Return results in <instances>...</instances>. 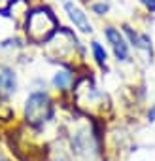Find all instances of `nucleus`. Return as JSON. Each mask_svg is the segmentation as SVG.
<instances>
[{
    "label": "nucleus",
    "instance_id": "obj_6",
    "mask_svg": "<svg viewBox=\"0 0 155 161\" xmlns=\"http://www.w3.org/2000/svg\"><path fill=\"white\" fill-rule=\"evenodd\" d=\"M125 32H127V34H129V38L132 40V46H136V47H140V49H146V51L151 55V40H149L147 36L138 34V32H132V29H131V27H125Z\"/></svg>",
    "mask_w": 155,
    "mask_h": 161
},
{
    "label": "nucleus",
    "instance_id": "obj_3",
    "mask_svg": "<svg viewBox=\"0 0 155 161\" xmlns=\"http://www.w3.org/2000/svg\"><path fill=\"white\" fill-rule=\"evenodd\" d=\"M106 38H108L117 61H127L129 59V46H127L125 38L121 36V32L117 29H114V27H108L106 29Z\"/></svg>",
    "mask_w": 155,
    "mask_h": 161
},
{
    "label": "nucleus",
    "instance_id": "obj_8",
    "mask_svg": "<svg viewBox=\"0 0 155 161\" xmlns=\"http://www.w3.org/2000/svg\"><path fill=\"white\" fill-rule=\"evenodd\" d=\"M91 49H93L95 61H97L100 66H104V64H106V51H104V47H102L99 42H93V44H91Z\"/></svg>",
    "mask_w": 155,
    "mask_h": 161
},
{
    "label": "nucleus",
    "instance_id": "obj_5",
    "mask_svg": "<svg viewBox=\"0 0 155 161\" xmlns=\"http://www.w3.org/2000/svg\"><path fill=\"white\" fill-rule=\"evenodd\" d=\"M17 87V78L15 72L8 66H0V95H12Z\"/></svg>",
    "mask_w": 155,
    "mask_h": 161
},
{
    "label": "nucleus",
    "instance_id": "obj_12",
    "mask_svg": "<svg viewBox=\"0 0 155 161\" xmlns=\"http://www.w3.org/2000/svg\"><path fill=\"white\" fill-rule=\"evenodd\" d=\"M6 6H8V0H0V12H2Z\"/></svg>",
    "mask_w": 155,
    "mask_h": 161
},
{
    "label": "nucleus",
    "instance_id": "obj_7",
    "mask_svg": "<svg viewBox=\"0 0 155 161\" xmlns=\"http://www.w3.org/2000/svg\"><path fill=\"white\" fill-rule=\"evenodd\" d=\"M70 84H72V76H70V72L61 70V72H57L55 78H53V86H55L57 89H66Z\"/></svg>",
    "mask_w": 155,
    "mask_h": 161
},
{
    "label": "nucleus",
    "instance_id": "obj_10",
    "mask_svg": "<svg viewBox=\"0 0 155 161\" xmlns=\"http://www.w3.org/2000/svg\"><path fill=\"white\" fill-rule=\"evenodd\" d=\"M140 2H142L149 12H155V0H140Z\"/></svg>",
    "mask_w": 155,
    "mask_h": 161
},
{
    "label": "nucleus",
    "instance_id": "obj_13",
    "mask_svg": "<svg viewBox=\"0 0 155 161\" xmlns=\"http://www.w3.org/2000/svg\"><path fill=\"white\" fill-rule=\"evenodd\" d=\"M0 161H10V159H8L6 155H2V153H0Z\"/></svg>",
    "mask_w": 155,
    "mask_h": 161
},
{
    "label": "nucleus",
    "instance_id": "obj_11",
    "mask_svg": "<svg viewBox=\"0 0 155 161\" xmlns=\"http://www.w3.org/2000/svg\"><path fill=\"white\" fill-rule=\"evenodd\" d=\"M147 118H149L151 121H155V106H153V108H149V112H147Z\"/></svg>",
    "mask_w": 155,
    "mask_h": 161
},
{
    "label": "nucleus",
    "instance_id": "obj_1",
    "mask_svg": "<svg viewBox=\"0 0 155 161\" xmlns=\"http://www.w3.org/2000/svg\"><path fill=\"white\" fill-rule=\"evenodd\" d=\"M57 29V19L47 8H36L27 15V34L32 42H47Z\"/></svg>",
    "mask_w": 155,
    "mask_h": 161
},
{
    "label": "nucleus",
    "instance_id": "obj_4",
    "mask_svg": "<svg viewBox=\"0 0 155 161\" xmlns=\"http://www.w3.org/2000/svg\"><path fill=\"white\" fill-rule=\"evenodd\" d=\"M64 10L68 12V17L74 21V25L80 29L82 32H91L93 29H91V23H89V19H87V15L78 8L76 4H72V2H66L64 4Z\"/></svg>",
    "mask_w": 155,
    "mask_h": 161
},
{
    "label": "nucleus",
    "instance_id": "obj_2",
    "mask_svg": "<svg viewBox=\"0 0 155 161\" xmlns=\"http://www.w3.org/2000/svg\"><path fill=\"white\" fill-rule=\"evenodd\" d=\"M25 116H27L29 123H32V125H44L51 118V101H49L47 93H32L27 99Z\"/></svg>",
    "mask_w": 155,
    "mask_h": 161
},
{
    "label": "nucleus",
    "instance_id": "obj_9",
    "mask_svg": "<svg viewBox=\"0 0 155 161\" xmlns=\"http://www.w3.org/2000/svg\"><path fill=\"white\" fill-rule=\"evenodd\" d=\"M93 12L99 14V15H102V14L108 12V4H95V6H93Z\"/></svg>",
    "mask_w": 155,
    "mask_h": 161
}]
</instances>
